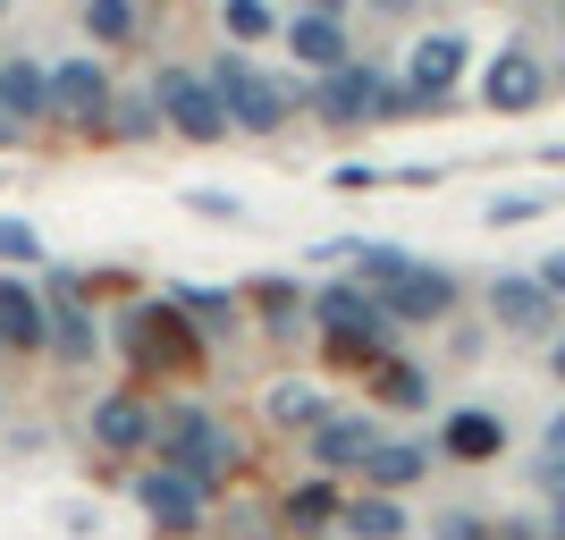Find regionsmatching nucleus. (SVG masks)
Returning <instances> with one entry per match:
<instances>
[{
  "mask_svg": "<svg viewBox=\"0 0 565 540\" xmlns=\"http://www.w3.org/2000/svg\"><path fill=\"white\" fill-rule=\"evenodd\" d=\"M152 440H161V465H169V473H186L194 490H212L220 473H228V431H220L203 405H178V414H169Z\"/></svg>",
  "mask_w": 565,
  "mask_h": 540,
  "instance_id": "1",
  "label": "nucleus"
},
{
  "mask_svg": "<svg viewBox=\"0 0 565 540\" xmlns=\"http://www.w3.org/2000/svg\"><path fill=\"white\" fill-rule=\"evenodd\" d=\"M212 94H220V110H228V127H254V136H270L287 118V85H270L245 51H220L212 60Z\"/></svg>",
  "mask_w": 565,
  "mask_h": 540,
  "instance_id": "2",
  "label": "nucleus"
},
{
  "mask_svg": "<svg viewBox=\"0 0 565 540\" xmlns=\"http://www.w3.org/2000/svg\"><path fill=\"white\" fill-rule=\"evenodd\" d=\"M118 347H127V363H136V372H186L194 354H203V338L178 321V305H143V313H127Z\"/></svg>",
  "mask_w": 565,
  "mask_h": 540,
  "instance_id": "3",
  "label": "nucleus"
},
{
  "mask_svg": "<svg viewBox=\"0 0 565 540\" xmlns=\"http://www.w3.org/2000/svg\"><path fill=\"white\" fill-rule=\"evenodd\" d=\"M152 110H161V127H178V136H194V144L228 136V110H220V94H212L203 68H169L161 85H152Z\"/></svg>",
  "mask_w": 565,
  "mask_h": 540,
  "instance_id": "4",
  "label": "nucleus"
},
{
  "mask_svg": "<svg viewBox=\"0 0 565 540\" xmlns=\"http://www.w3.org/2000/svg\"><path fill=\"white\" fill-rule=\"evenodd\" d=\"M312 321H321L330 354H372L380 338H388V313H380L363 287H321V296H312Z\"/></svg>",
  "mask_w": 565,
  "mask_h": 540,
  "instance_id": "5",
  "label": "nucleus"
},
{
  "mask_svg": "<svg viewBox=\"0 0 565 540\" xmlns=\"http://www.w3.org/2000/svg\"><path fill=\"white\" fill-rule=\"evenodd\" d=\"M372 305L388 313V321H448L456 279H448V271H430V262H405L388 287H372Z\"/></svg>",
  "mask_w": 565,
  "mask_h": 540,
  "instance_id": "6",
  "label": "nucleus"
},
{
  "mask_svg": "<svg viewBox=\"0 0 565 540\" xmlns=\"http://www.w3.org/2000/svg\"><path fill=\"white\" fill-rule=\"evenodd\" d=\"M380 85H388L380 68L347 60V68H330V76H321V94H312V110L330 118V127H372V110H380Z\"/></svg>",
  "mask_w": 565,
  "mask_h": 540,
  "instance_id": "7",
  "label": "nucleus"
},
{
  "mask_svg": "<svg viewBox=\"0 0 565 540\" xmlns=\"http://www.w3.org/2000/svg\"><path fill=\"white\" fill-rule=\"evenodd\" d=\"M136 507L161 523V532H194V523H203V490H194L186 473H169V465L136 473Z\"/></svg>",
  "mask_w": 565,
  "mask_h": 540,
  "instance_id": "8",
  "label": "nucleus"
},
{
  "mask_svg": "<svg viewBox=\"0 0 565 540\" xmlns=\"http://www.w3.org/2000/svg\"><path fill=\"white\" fill-rule=\"evenodd\" d=\"M51 118L102 127V118H110V76H102L94 60H60V68H51Z\"/></svg>",
  "mask_w": 565,
  "mask_h": 540,
  "instance_id": "9",
  "label": "nucleus"
},
{
  "mask_svg": "<svg viewBox=\"0 0 565 540\" xmlns=\"http://www.w3.org/2000/svg\"><path fill=\"white\" fill-rule=\"evenodd\" d=\"M541 94H548V76H541L532 51H498L490 76H481V102H490V110H532Z\"/></svg>",
  "mask_w": 565,
  "mask_h": 540,
  "instance_id": "10",
  "label": "nucleus"
},
{
  "mask_svg": "<svg viewBox=\"0 0 565 540\" xmlns=\"http://www.w3.org/2000/svg\"><path fill=\"white\" fill-rule=\"evenodd\" d=\"M372 447H380V431L363 423V414H330V423L312 431V465H321V473H354Z\"/></svg>",
  "mask_w": 565,
  "mask_h": 540,
  "instance_id": "11",
  "label": "nucleus"
},
{
  "mask_svg": "<svg viewBox=\"0 0 565 540\" xmlns=\"http://www.w3.org/2000/svg\"><path fill=\"white\" fill-rule=\"evenodd\" d=\"M51 347H60V363H94V313L76 305V279H51Z\"/></svg>",
  "mask_w": 565,
  "mask_h": 540,
  "instance_id": "12",
  "label": "nucleus"
},
{
  "mask_svg": "<svg viewBox=\"0 0 565 540\" xmlns=\"http://www.w3.org/2000/svg\"><path fill=\"white\" fill-rule=\"evenodd\" d=\"M465 76V43L456 34H430V43H414V68H405V94L414 102H439Z\"/></svg>",
  "mask_w": 565,
  "mask_h": 540,
  "instance_id": "13",
  "label": "nucleus"
},
{
  "mask_svg": "<svg viewBox=\"0 0 565 540\" xmlns=\"http://www.w3.org/2000/svg\"><path fill=\"white\" fill-rule=\"evenodd\" d=\"M0 118H9V127L51 118V76L34 68V60H0Z\"/></svg>",
  "mask_w": 565,
  "mask_h": 540,
  "instance_id": "14",
  "label": "nucleus"
},
{
  "mask_svg": "<svg viewBox=\"0 0 565 540\" xmlns=\"http://www.w3.org/2000/svg\"><path fill=\"white\" fill-rule=\"evenodd\" d=\"M490 313H498L507 329H523V338H541V329L557 321V296H548L541 279H498V287H490Z\"/></svg>",
  "mask_w": 565,
  "mask_h": 540,
  "instance_id": "15",
  "label": "nucleus"
},
{
  "mask_svg": "<svg viewBox=\"0 0 565 540\" xmlns=\"http://www.w3.org/2000/svg\"><path fill=\"white\" fill-rule=\"evenodd\" d=\"M94 440L110 447V456H136V447H152V405H143V398H102Z\"/></svg>",
  "mask_w": 565,
  "mask_h": 540,
  "instance_id": "16",
  "label": "nucleus"
},
{
  "mask_svg": "<svg viewBox=\"0 0 565 540\" xmlns=\"http://www.w3.org/2000/svg\"><path fill=\"white\" fill-rule=\"evenodd\" d=\"M43 338H51L43 296H34V287H18V279H0V347H43Z\"/></svg>",
  "mask_w": 565,
  "mask_h": 540,
  "instance_id": "17",
  "label": "nucleus"
},
{
  "mask_svg": "<svg viewBox=\"0 0 565 540\" xmlns=\"http://www.w3.org/2000/svg\"><path fill=\"white\" fill-rule=\"evenodd\" d=\"M287 51L330 76V68H347V25L338 18H287Z\"/></svg>",
  "mask_w": 565,
  "mask_h": 540,
  "instance_id": "18",
  "label": "nucleus"
},
{
  "mask_svg": "<svg viewBox=\"0 0 565 540\" xmlns=\"http://www.w3.org/2000/svg\"><path fill=\"white\" fill-rule=\"evenodd\" d=\"M498 447H507V423H498V414H448V431H439V456H465V465H481Z\"/></svg>",
  "mask_w": 565,
  "mask_h": 540,
  "instance_id": "19",
  "label": "nucleus"
},
{
  "mask_svg": "<svg viewBox=\"0 0 565 540\" xmlns=\"http://www.w3.org/2000/svg\"><path fill=\"white\" fill-rule=\"evenodd\" d=\"M423 465H430V447H414V440H380L372 456H363V473H372V490H380V498L405 490V481H423Z\"/></svg>",
  "mask_w": 565,
  "mask_h": 540,
  "instance_id": "20",
  "label": "nucleus"
},
{
  "mask_svg": "<svg viewBox=\"0 0 565 540\" xmlns=\"http://www.w3.org/2000/svg\"><path fill=\"white\" fill-rule=\"evenodd\" d=\"M338 523H347L354 540H397V532H405V507L372 490V498H354V507H338Z\"/></svg>",
  "mask_w": 565,
  "mask_h": 540,
  "instance_id": "21",
  "label": "nucleus"
},
{
  "mask_svg": "<svg viewBox=\"0 0 565 540\" xmlns=\"http://www.w3.org/2000/svg\"><path fill=\"white\" fill-rule=\"evenodd\" d=\"M169 305H178V321H186L194 338H203V329H228L236 296H228V287H178V296H169Z\"/></svg>",
  "mask_w": 565,
  "mask_h": 540,
  "instance_id": "22",
  "label": "nucleus"
},
{
  "mask_svg": "<svg viewBox=\"0 0 565 540\" xmlns=\"http://www.w3.org/2000/svg\"><path fill=\"white\" fill-rule=\"evenodd\" d=\"M85 34L94 43H136V0H85Z\"/></svg>",
  "mask_w": 565,
  "mask_h": 540,
  "instance_id": "23",
  "label": "nucleus"
},
{
  "mask_svg": "<svg viewBox=\"0 0 565 540\" xmlns=\"http://www.w3.org/2000/svg\"><path fill=\"white\" fill-rule=\"evenodd\" d=\"M102 127H118V136H161V110H152V94H127V102L110 94V118H102Z\"/></svg>",
  "mask_w": 565,
  "mask_h": 540,
  "instance_id": "24",
  "label": "nucleus"
},
{
  "mask_svg": "<svg viewBox=\"0 0 565 540\" xmlns=\"http://www.w3.org/2000/svg\"><path fill=\"white\" fill-rule=\"evenodd\" d=\"M270 414H279V423H305V431L330 423V405L312 398V389H279V398H270Z\"/></svg>",
  "mask_w": 565,
  "mask_h": 540,
  "instance_id": "25",
  "label": "nucleus"
},
{
  "mask_svg": "<svg viewBox=\"0 0 565 540\" xmlns=\"http://www.w3.org/2000/svg\"><path fill=\"white\" fill-rule=\"evenodd\" d=\"M220 18H228V34H236V43H262V34H270V0H228Z\"/></svg>",
  "mask_w": 565,
  "mask_h": 540,
  "instance_id": "26",
  "label": "nucleus"
},
{
  "mask_svg": "<svg viewBox=\"0 0 565 540\" xmlns=\"http://www.w3.org/2000/svg\"><path fill=\"white\" fill-rule=\"evenodd\" d=\"M380 398H388V405H423V398H430V380L414 372V363H388V372H380Z\"/></svg>",
  "mask_w": 565,
  "mask_h": 540,
  "instance_id": "27",
  "label": "nucleus"
},
{
  "mask_svg": "<svg viewBox=\"0 0 565 540\" xmlns=\"http://www.w3.org/2000/svg\"><path fill=\"white\" fill-rule=\"evenodd\" d=\"M287 516H296V523H330L338 516V490H330V481H305V490L287 498Z\"/></svg>",
  "mask_w": 565,
  "mask_h": 540,
  "instance_id": "28",
  "label": "nucleus"
},
{
  "mask_svg": "<svg viewBox=\"0 0 565 540\" xmlns=\"http://www.w3.org/2000/svg\"><path fill=\"white\" fill-rule=\"evenodd\" d=\"M0 262H43V236L25 220H0Z\"/></svg>",
  "mask_w": 565,
  "mask_h": 540,
  "instance_id": "29",
  "label": "nucleus"
},
{
  "mask_svg": "<svg viewBox=\"0 0 565 540\" xmlns=\"http://www.w3.org/2000/svg\"><path fill=\"white\" fill-rule=\"evenodd\" d=\"M254 313H262L270 329H279L287 313H296V287H287V279H262V287H254Z\"/></svg>",
  "mask_w": 565,
  "mask_h": 540,
  "instance_id": "30",
  "label": "nucleus"
},
{
  "mask_svg": "<svg viewBox=\"0 0 565 540\" xmlns=\"http://www.w3.org/2000/svg\"><path fill=\"white\" fill-rule=\"evenodd\" d=\"M439 540H490V532H481V516H439Z\"/></svg>",
  "mask_w": 565,
  "mask_h": 540,
  "instance_id": "31",
  "label": "nucleus"
},
{
  "mask_svg": "<svg viewBox=\"0 0 565 540\" xmlns=\"http://www.w3.org/2000/svg\"><path fill=\"white\" fill-rule=\"evenodd\" d=\"M541 287H548V296H565V254H548V271H541Z\"/></svg>",
  "mask_w": 565,
  "mask_h": 540,
  "instance_id": "32",
  "label": "nucleus"
},
{
  "mask_svg": "<svg viewBox=\"0 0 565 540\" xmlns=\"http://www.w3.org/2000/svg\"><path fill=\"white\" fill-rule=\"evenodd\" d=\"M338 9H347V0H305V18H338Z\"/></svg>",
  "mask_w": 565,
  "mask_h": 540,
  "instance_id": "33",
  "label": "nucleus"
},
{
  "mask_svg": "<svg viewBox=\"0 0 565 540\" xmlns=\"http://www.w3.org/2000/svg\"><path fill=\"white\" fill-rule=\"evenodd\" d=\"M548 456H565V414H557V423H548Z\"/></svg>",
  "mask_w": 565,
  "mask_h": 540,
  "instance_id": "34",
  "label": "nucleus"
},
{
  "mask_svg": "<svg viewBox=\"0 0 565 540\" xmlns=\"http://www.w3.org/2000/svg\"><path fill=\"white\" fill-rule=\"evenodd\" d=\"M372 9H380V18H405V9H414V0H372Z\"/></svg>",
  "mask_w": 565,
  "mask_h": 540,
  "instance_id": "35",
  "label": "nucleus"
},
{
  "mask_svg": "<svg viewBox=\"0 0 565 540\" xmlns=\"http://www.w3.org/2000/svg\"><path fill=\"white\" fill-rule=\"evenodd\" d=\"M548 540H565V507H557V523H548Z\"/></svg>",
  "mask_w": 565,
  "mask_h": 540,
  "instance_id": "36",
  "label": "nucleus"
},
{
  "mask_svg": "<svg viewBox=\"0 0 565 540\" xmlns=\"http://www.w3.org/2000/svg\"><path fill=\"white\" fill-rule=\"evenodd\" d=\"M557 380H565V347H557Z\"/></svg>",
  "mask_w": 565,
  "mask_h": 540,
  "instance_id": "37",
  "label": "nucleus"
},
{
  "mask_svg": "<svg viewBox=\"0 0 565 540\" xmlns=\"http://www.w3.org/2000/svg\"><path fill=\"white\" fill-rule=\"evenodd\" d=\"M0 9H9V0H0Z\"/></svg>",
  "mask_w": 565,
  "mask_h": 540,
  "instance_id": "38",
  "label": "nucleus"
}]
</instances>
